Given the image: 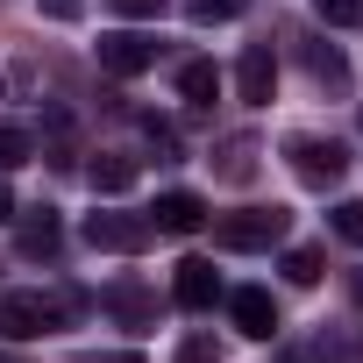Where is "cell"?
<instances>
[{
  "label": "cell",
  "instance_id": "6da1fadb",
  "mask_svg": "<svg viewBox=\"0 0 363 363\" xmlns=\"http://www.w3.org/2000/svg\"><path fill=\"white\" fill-rule=\"evenodd\" d=\"M285 228H292L285 207H235V214L214 221V242H221V250H278Z\"/></svg>",
  "mask_w": 363,
  "mask_h": 363
},
{
  "label": "cell",
  "instance_id": "7a4b0ae2",
  "mask_svg": "<svg viewBox=\"0 0 363 363\" xmlns=\"http://www.w3.org/2000/svg\"><path fill=\"white\" fill-rule=\"evenodd\" d=\"M285 157H292V178H299V186H313V193L342 186V171H349V150L328 143V135H292Z\"/></svg>",
  "mask_w": 363,
  "mask_h": 363
},
{
  "label": "cell",
  "instance_id": "3957f363",
  "mask_svg": "<svg viewBox=\"0 0 363 363\" xmlns=\"http://www.w3.org/2000/svg\"><path fill=\"white\" fill-rule=\"evenodd\" d=\"M65 306L72 299H50V292H8L0 299V335L8 342H36V335H50L65 320Z\"/></svg>",
  "mask_w": 363,
  "mask_h": 363
},
{
  "label": "cell",
  "instance_id": "277c9868",
  "mask_svg": "<svg viewBox=\"0 0 363 363\" xmlns=\"http://www.w3.org/2000/svg\"><path fill=\"white\" fill-rule=\"evenodd\" d=\"M228 320H235L250 342H271V335H278V299H271L264 285H235V292H228Z\"/></svg>",
  "mask_w": 363,
  "mask_h": 363
},
{
  "label": "cell",
  "instance_id": "5b68a950",
  "mask_svg": "<svg viewBox=\"0 0 363 363\" xmlns=\"http://www.w3.org/2000/svg\"><path fill=\"white\" fill-rule=\"evenodd\" d=\"M100 65H107L114 79H135V72L157 65V43H150L143 29H114V36H100Z\"/></svg>",
  "mask_w": 363,
  "mask_h": 363
},
{
  "label": "cell",
  "instance_id": "8992f818",
  "mask_svg": "<svg viewBox=\"0 0 363 363\" xmlns=\"http://www.w3.org/2000/svg\"><path fill=\"white\" fill-rule=\"evenodd\" d=\"M150 228H157V235H200V228H207V200H200V193H157Z\"/></svg>",
  "mask_w": 363,
  "mask_h": 363
},
{
  "label": "cell",
  "instance_id": "52a82bcc",
  "mask_svg": "<svg viewBox=\"0 0 363 363\" xmlns=\"http://www.w3.org/2000/svg\"><path fill=\"white\" fill-rule=\"evenodd\" d=\"M171 299L193 306V313H207V306L221 299V271H214L207 257H186V264H178V278H171Z\"/></svg>",
  "mask_w": 363,
  "mask_h": 363
},
{
  "label": "cell",
  "instance_id": "ba28073f",
  "mask_svg": "<svg viewBox=\"0 0 363 363\" xmlns=\"http://www.w3.org/2000/svg\"><path fill=\"white\" fill-rule=\"evenodd\" d=\"M235 93H242L250 107H264V100L278 93V57H271V43H250V50H242V65H235Z\"/></svg>",
  "mask_w": 363,
  "mask_h": 363
},
{
  "label": "cell",
  "instance_id": "9c48e42d",
  "mask_svg": "<svg viewBox=\"0 0 363 363\" xmlns=\"http://www.w3.org/2000/svg\"><path fill=\"white\" fill-rule=\"evenodd\" d=\"M157 228L150 221H135V214H86V242L93 250H143Z\"/></svg>",
  "mask_w": 363,
  "mask_h": 363
},
{
  "label": "cell",
  "instance_id": "30bf717a",
  "mask_svg": "<svg viewBox=\"0 0 363 363\" xmlns=\"http://www.w3.org/2000/svg\"><path fill=\"white\" fill-rule=\"evenodd\" d=\"M57 242H65V228H57V214H50V207H36V214L15 228V250H22L29 264H50V257H57Z\"/></svg>",
  "mask_w": 363,
  "mask_h": 363
},
{
  "label": "cell",
  "instance_id": "8fae6325",
  "mask_svg": "<svg viewBox=\"0 0 363 363\" xmlns=\"http://www.w3.org/2000/svg\"><path fill=\"white\" fill-rule=\"evenodd\" d=\"M107 313H114L121 328H135V335L157 328V299H150L143 285H114V292H107Z\"/></svg>",
  "mask_w": 363,
  "mask_h": 363
},
{
  "label": "cell",
  "instance_id": "7c38bea8",
  "mask_svg": "<svg viewBox=\"0 0 363 363\" xmlns=\"http://www.w3.org/2000/svg\"><path fill=\"white\" fill-rule=\"evenodd\" d=\"M86 186H93L100 200L128 193V186H135V157H93V164H86Z\"/></svg>",
  "mask_w": 363,
  "mask_h": 363
},
{
  "label": "cell",
  "instance_id": "4fadbf2b",
  "mask_svg": "<svg viewBox=\"0 0 363 363\" xmlns=\"http://www.w3.org/2000/svg\"><path fill=\"white\" fill-rule=\"evenodd\" d=\"M257 171V135H228L214 150V178H228V186H242V178Z\"/></svg>",
  "mask_w": 363,
  "mask_h": 363
},
{
  "label": "cell",
  "instance_id": "5bb4252c",
  "mask_svg": "<svg viewBox=\"0 0 363 363\" xmlns=\"http://www.w3.org/2000/svg\"><path fill=\"white\" fill-rule=\"evenodd\" d=\"M278 271H285L292 285H320V271H328V250H320V242H292V250L278 257Z\"/></svg>",
  "mask_w": 363,
  "mask_h": 363
},
{
  "label": "cell",
  "instance_id": "9a60e30c",
  "mask_svg": "<svg viewBox=\"0 0 363 363\" xmlns=\"http://www.w3.org/2000/svg\"><path fill=\"white\" fill-rule=\"evenodd\" d=\"M178 93H186L193 107H214V93H221V72H214L207 57H193L186 72H178Z\"/></svg>",
  "mask_w": 363,
  "mask_h": 363
},
{
  "label": "cell",
  "instance_id": "2e32d148",
  "mask_svg": "<svg viewBox=\"0 0 363 363\" xmlns=\"http://www.w3.org/2000/svg\"><path fill=\"white\" fill-rule=\"evenodd\" d=\"M306 72H313L320 86H349V65H342L335 43H306Z\"/></svg>",
  "mask_w": 363,
  "mask_h": 363
},
{
  "label": "cell",
  "instance_id": "e0dca14e",
  "mask_svg": "<svg viewBox=\"0 0 363 363\" xmlns=\"http://www.w3.org/2000/svg\"><path fill=\"white\" fill-rule=\"evenodd\" d=\"M36 157V143H29V128H15V121H0V178L8 171H22Z\"/></svg>",
  "mask_w": 363,
  "mask_h": 363
},
{
  "label": "cell",
  "instance_id": "ac0fdd59",
  "mask_svg": "<svg viewBox=\"0 0 363 363\" xmlns=\"http://www.w3.org/2000/svg\"><path fill=\"white\" fill-rule=\"evenodd\" d=\"M313 15L328 29H349V22H363V0H313Z\"/></svg>",
  "mask_w": 363,
  "mask_h": 363
},
{
  "label": "cell",
  "instance_id": "d6986e66",
  "mask_svg": "<svg viewBox=\"0 0 363 363\" xmlns=\"http://www.w3.org/2000/svg\"><path fill=\"white\" fill-rule=\"evenodd\" d=\"M186 8H193V22H235L250 0H186Z\"/></svg>",
  "mask_w": 363,
  "mask_h": 363
},
{
  "label": "cell",
  "instance_id": "ffe728a7",
  "mask_svg": "<svg viewBox=\"0 0 363 363\" xmlns=\"http://www.w3.org/2000/svg\"><path fill=\"white\" fill-rule=\"evenodd\" d=\"M335 235L342 242H363V200H342L335 207Z\"/></svg>",
  "mask_w": 363,
  "mask_h": 363
},
{
  "label": "cell",
  "instance_id": "44dd1931",
  "mask_svg": "<svg viewBox=\"0 0 363 363\" xmlns=\"http://www.w3.org/2000/svg\"><path fill=\"white\" fill-rule=\"evenodd\" d=\"M178 363H221V349L207 335H186V342H178Z\"/></svg>",
  "mask_w": 363,
  "mask_h": 363
},
{
  "label": "cell",
  "instance_id": "7402d4cb",
  "mask_svg": "<svg viewBox=\"0 0 363 363\" xmlns=\"http://www.w3.org/2000/svg\"><path fill=\"white\" fill-rule=\"evenodd\" d=\"M107 8H114V15H135V22H157L164 0H107Z\"/></svg>",
  "mask_w": 363,
  "mask_h": 363
},
{
  "label": "cell",
  "instance_id": "603a6c76",
  "mask_svg": "<svg viewBox=\"0 0 363 363\" xmlns=\"http://www.w3.org/2000/svg\"><path fill=\"white\" fill-rule=\"evenodd\" d=\"M36 8H43L50 22H79V15H86V0H36Z\"/></svg>",
  "mask_w": 363,
  "mask_h": 363
},
{
  "label": "cell",
  "instance_id": "cb8c5ba5",
  "mask_svg": "<svg viewBox=\"0 0 363 363\" xmlns=\"http://www.w3.org/2000/svg\"><path fill=\"white\" fill-rule=\"evenodd\" d=\"M93 363H143L135 349H114V356H93Z\"/></svg>",
  "mask_w": 363,
  "mask_h": 363
},
{
  "label": "cell",
  "instance_id": "d4e9b609",
  "mask_svg": "<svg viewBox=\"0 0 363 363\" xmlns=\"http://www.w3.org/2000/svg\"><path fill=\"white\" fill-rule=\"evenodd\" d=\"M0 221H15V193L8 186H0Z\"/></svg>",
  "mask_w": 363,
  "mask_h": 363
},
{
  "label": "cell",
  "instance_id": "484cf974",
  "mask_svg": "<svg viewBox=\"0 0 363 363\" xmlns=\"http://www.w3.org/2000/svg\"><path fill=\"white\" fill-rule=\"evenodd\" d=\"M285 363H306V356H285Z\"/></svg>",
  "mask_w": 363,
  "mask_h": 363
},
{
  "label": "cell",
  "instance_id": "4316f807",
  "mask_svg": "<svg viewBox=\"0 0 363 363\" xmlns=\"http://www.w3.org/2000/svg\"><path fill=\"white\" fill-rule=\"evenodd\" d=\"M0 363H15V356H0Z\"/></svg>",
  "mask_w": 363,
  "mask_h": 363
}]
</instances>
